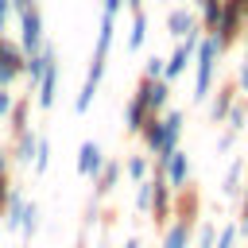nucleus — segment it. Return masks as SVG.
<instances>
[{
  "instance_id": "obj_1",
  "label": "nucleus",
  "mask_w": 248,
  "mask_h": 248,
  "mask_svg": "<svg viewBox=\"0 0 248 248\" xmlns=\"http://www.w3.org/2000/svg\"><path fill=\"white\" fill-rule=\"evenodd\" d=\"M221 43L213 35H202L198 39V50H194V62H198V74H194V101H205L213 93V74H217V58H221Z\"/></svg>"
},
{
  "instance_id": "obj_2",
  "label": "nucleus",
  "mask_w": 248,
  "mask_h": 248,
  "mask_svg": "<svg viewBox=\"0 0 248 248\" xmlns=\"http://www.w3.org/2000/svg\"><path fill=\"white\" fill-rule=\"evenodd\" d=\"M182 128H186V116L178 112V108H170V112H159V143H155V163H151V170H155V178H163V163L170 159V151L178 147V140H182Z\"/></svg>"
},
{
  "instance_id": "obj_3",
  "label": "nucleus",
  "mask_w": 248,
  "mask_h": 248,
  "mask_svg": "<svg viewBox=\"0 0 248 248\" xmlns=\"http://www.w3.org/2000/svg\"><path fill=\"white\" fill-rule=\"evenodd\" d=\"M198 39H202V31H190L186 39H178L174 43V50H170V58H163V81L170 85V81H178L182 74H186V66L194 62V50H198Z\"/></svg>"
},
{
  "instance_id": "obj_4",
  "label": "nucleus",
  "mask_w": 248,
  "mask_h": 248,
  "mask_svg": "<svg viewBox=\"0 0 248 248\" xmlns=\"http://www.w3.org/2000/svg\"><path fill=\"white\" fill-rule=\"evenodd\" d=\"M19 50H23V58L27 54H39L43 50V43H46V35H43V12L39 8H27L23 16H19Z\"/></svg>"
},
{
  "instance_id": "obj_5",
  "label": "nucleus",
  "mask_w": 248,
  "mask_h": 248,
  "mask_svg": "<svg viewBox=\"0 0 248 248\" xmlns=\"http://www.w3.org/2000/svg\"><path fill=\"white\" fill-rule=\"evenodd\" d=\"M190 174H194L190 155H186L182 147H174V151H170V159L163 163V186H170L174 194H182V190H186V182H190Z\"/></svg>"
},
{
  "instance_id": "obj_6",
  "label": "nucleus",
  "mask_w": 248,
  "mask_h": 248,
  "mask_svg": "<svg viewBox=\"0 0 248 248\" xmlns=\"http://www.w3.org/2000/svg\"><path fill=\"white\" fill-rule=\"evenodd\" d=\"M244 27V16H240V0H221V16H217V27H213V39L221 46H229Z\"/></svg>"
},
{
  "instance_id": "obj_7",
  "label": "nucleus",
  "mask_w": 248,
  "mask_h": 248,
  "mask_svg": "<svg viewBox=\"0 0 248 248\" xmlns=\"http://www.w3.org/2000/svg\"><path fill=\"white\" fill-rule=\"evenodd\" d=\"M54 58H58V54H54V46H50V43H43V50H39V54H27V58H23V66H19V78L27 81V89H31V93H35L39 78L46 74V66H50Z\"/></svg>"
},
{
  "instance_id": "obj_8",
  "label": "nucleus",
  "mask_w": 248,
  "mask_h": 248,
  "mask_svg": "<svg viewBox=\"0 0 248 248\" xmlns=\"http://www.w3.org/2000/svg\"><path fill=\"white\" fill-rule=\"evenodd\" d=\"M132 93L143 101V108H147L151 116H159V112L167 108V101H170V85H167V81H147V78H143Z\"/></svg>"
},
{
  "instance_id": "obj_9",
  "label": "nucleus",
  "mask_w": 248,
  "mask_h": 248,
  "mask_svg": "<svg viewBox=\"0 0 248 248\" xmlns=\"http://www.w3.org/2000/svg\"><path fill=\"white\" fill-rule=\"evenodd\" d=\"M101 167H105V151H101V143H97V140H85V143L78 147V174H81V178H97Z\"/></svg>"
},
{
  "instance_id": "obj_10",
  "label": "nucleus",
  "mask_w": 248,
  "mask_h": 248,
  "mask_svg": "<svg viewBox=\"0 0 248 248\" xmlns=\"http://www.w3.org/2000/svg\"><path fill=\"white\" fill-rule=\"evenodd\" d=\"M54 101H58V58L46 66V74L35 85V105L39 108H54Z\"/></svg>"
},
{
  "instance_id": "obj_11",
  "label": "nucleus",
  "mask_w": 248,
  "mask_h": 248,
  "mask_svg": "<svg viewBox=\"0 0 248 248\" xmlns=\"http://www.w3.org/2000/svg\"><path fill=\"white\" fill-rule=\"evenodd\" d=\"M155 221H167L174 213V190L163 186V178H151V209H147Z\"/></svg>"
},
{
  "instance_id": "obj_12",
  "label": "nucleus",
  "mask_w": 248,
  "mask_h": 248,
  "mask_svg": "<svg viewBox=\"0 0 248 248\" xmlns=\"http://www.w3.org/2000/svg\"><path fill=\"white\" fill-rule=\"evenodd\" d=\"M190 31H198V19H194V12H190L186 4L170 8V16H167V35L178 43V39H186Z\"/></svg>"
},
{
  "instance_id": "obj_13",
  "label": "nucleus",
  "mask_w": 248,
  "mask_h": 248,
  "mask_svg": "<svg viewBox=\"0 0 248 248\" xmlns=\"http://www.w3.org/2000/svg\"><path fill=\"white\" fill-rule=\"evenodd\" d=\"M23 205H27V194H23L19 186H12V190H8V198H4V213H0V217H4V229H12V232L19 229Z\"/></svg>"
},
{
  "instance_id": "obj_14",
  "label": "nucleus",
  "mask_w": 248,
  "mask_h": 248,
  "mask_svg": "<svg viewBox=\"0 0 248 248\" xmlns=\"http://www.w3.org/2000/svg\"><path fill=\"white\" fill-rule=\"evenodd\" d=\"M35 140H39V136H31V128H27V132H16V143L8 147V159L31 167V159H35Z\"/></svg>"
},
{
  "instance_id": "obj_15",
  "label": "nucleus",
  "mask_w": 248,
  "mask_h": 248,
  "mask_svg": "<svg viewBox=\"0 0 248 248\" xmlns=\"http://www.w3.org/2000/svg\"><path fill=\"white\" fill-rule=\"evenodd\" d=\"M120 174H124V170H120V159H105L101 174L93 178V182H97V198H108V194L120 186Z\"/></svg>"
},
{
  "instance_id": "obj_16",
  "label": "nucleus",
  "mask_w": 248,
  "mask_h": 248,
  "mask_svg": "<svg viewBox=\"0 0 248 248\" xmlns=\"http://www.w3.org/2000/svg\"><path fill=\"white\" fill-rule=\"evenodd\" d=\"M205 101H209V124H225V112L232 108V101H236V89H217V97L209 93Z\"/></svg>"
},
{
  "instance_id": "obj_17",
  "label": "nucleus",
  "mask_w": 248,
  "mask_h": 248,
  "mask_svg": "<svg viewBox=\"0 0 248 248\" xmlns=\"http://www.w3.org/2000/svg\"><path fill=\"white\" fill-rule=\"evenodd\" d=\"M112 35H116V19L101 16V27H97V50H93V62H108V46H112Z\"/></svg>"
},
{
  "instance_id": "obj_18",
  "label": "nucleus",
  "mask_w": 248,
  "mask_h": 248,
  "mask_svg": "<svg viewBox=\"0 0 248 248\" xmlns=\"http://www.w3.org/2000/svg\"><path fill=\"white\" fill-rule=\"evenodd\" d=\"M190 236H194V225H186V221H170L167 232H163V244H159V248H186Z\"/></svg>"
},
{
  "instance_id": "obj_19",
  "label": "nucleus",
  "mask_w": 248,
  "mask_h": 248,
  "mask_svg": "<svg viewBox=\"0 0 248 248\" xmlns=\"http://www.w3.org/2000/svg\"><path fill=\"white\" fill-rule=\"evenodd\" d=\"M244 167H248L244 159H232V167L225 170V182H221V194H225V198H236V194L244 190Z\"/></svg>"
},
{
  "instance_id": "obj_20",
  "label": "nucleus",
  "mask_w": 248,
  "mask_h": 248,
  "mask_svg": "<svg viewBox=\"0 0 248 248\" xmlns=\"http://www.w3.org/2000/svg\"><path fill=\"white\" fill-rule=\"evenodd\" d=\"M147 116H151V112H147V108H143V101L132 93V97H128V105H124V128H128V132H140Z\"/></svg>"
},
{
  "instance_id": "obj_21",
  "label": "nucleus",
  "mask_w": 248,
  "mask_h": 248,
  "mask_svg": "<svg viewBox=\"0 0 248 248\" xmlns=\"http://www.w3.org/2000/svg\"><path fill=\"white\" fill-rule=\"evenodd\" d=\"M120 170H124L132 182H147V178H151V159H143V155H128V159L120 163Z\"/></svg>"
},
{
  "instance_id": "obj_22",
  "label": "nucleus",
  "mask_w": 248,
  "mask_h": 248,
  "mask_svg": "<svg viewBox=\"0 0 248 248\" xmlns=\"http://www.w3.org/2000/svg\"><path fill=\"white\" fill-rule=\"evenodd\" d=\"M39 225H43V209H39L35 202H27V205H23V217H19V232H23L27 244H31V236L39 232Z\"/></svg>"
},
{
  "instance_id": "obj_23",
  "label": "nucleus",
  "mask_w": 248,
  "mask_h": 248,
  "mask_svg": "<svg viewBox=\"0 0 248 248\" xmlns=\"http://www.w3.org/2000/svg\"><path fill=\"white\" fill-rule=\"evenodd\" d=\"M147 39V12H132V27H128V50H140Z\"/></svg>"
},
{
  "instance_id": "obj_24",
  "label": "nucleus",
  "mask_w": 248,
  "mask_h": 248,
  "mask_svg": "<svg viewBox=\"0 0 248 248\" xmlns=\"http://www.w3.org/2000/svg\"><path fill=\"white\" fill-rule=\"evenodd\" d=\"M0 66H23V50H19V43L16 39H8V35H0Z\"/></svg>"
},
{
  "instance_id": "obj_25",
  "label": "nucleus",
  "mask_w": 248,
  "mask_h": 248,
  "mask_svg": "<svg viewBox=\"0 0 248 248\" xmlns=\"http://www.w3.org/2000/svg\"><path fill=\"white\" fill-rule=\"evenodd\" d=\"M46 167H50V140H46V136H39V140H35V159H31V170H35V174H46Z\"/></svg>"
},
{
  "instance_id": "obj_26",
  "label": "nucleus",
  "mask_w": 248,
  "mask_h": 248,
  "mask_svg": "<svg viewBox=\"0 0 248 248\" xmlns=\"http://www.w3.org/2000/svg\"><path fill=\"white\" fill-rule=\"evenodd\" d=\"M225 124H229V132L236 136L240 128H248V105H240V101H232V108L225 112Z\"/></svg>"
},
{
  "instance_id": "obj_27",
  "label": "nucleus",
  "mask_w": 248,
  "mask_h": 248,
  "mask_svg": "<svg viewBox=\"0 0 248 248\" xmlns=\"http://www.w3.org/2000/svg\"><path fill=\"white\" fill-rule=\"evenodd\" d=\"M202 4V16H198V23L213 35V27H217V16H221V0H198Z\"/></svg>"
},
{
  "instance_id": "obj_28",
  "label": "nucleus",
  "mask_w": 248,
  "mask_h": 248,
  "mask_svg": "<svg viewBox=\"0 0 248 248\" xmlns=\"http://www.w3.org/2000/svg\"><path fill=\"white\" fill-rule=\"evenodd\" d=\"M97 89H101V85H93V81H81V89H78V97H74V112H89V105H93Z\"/></svg>"
},
{
  "instance_id": "obj_29",
  "label": "nucleus",
  "mask_w": 248,
  "mask_h": 248,
  "mask_svg": "<svg viewBox=\"0 0 248 248\" xmlns=\"http://www.w3.org/2000/svg\"><path fill=\"white\" fill-rule=\"evenodd\" d=\"M136 136L143 140V147H147V151H155V143H159V116H147V120H143V128H140Z\"/></svg>"
},
{
  "instance_id": "obj_30",
  "label": "nucleus",
  "mask_w": 248,
  "mask_h": 248,
  "mask_svg": "<svg viewBox=\"0 0 248 248\" xmlns=\"http://www.w3.org/2000/svg\"><path fill=\"white\" fill-rule=\"evenodd\" d=\"M27 112H31V101H27V97H19V101H16V108H12V116H8L16 132H27Z\"/></svg>"
},
{
  "instance_id": "obj_31",
  "label": "nucleus",
  "mask_w": 248,
  "mask_h": 248,
  "mask_svg": "<svg viewBox=\"0 0 248 248\" xmlns=\"http://www.w3.org/2000/svg\"><path fill=\"white\" fill-rule=\"evenodd\" d=\"M132 209H136V213H147V209H151V178H147V182H136Z\"/></svg>"
},
{
  "instance_id": "obj_32",
  "label": "nucleus",
  "mask_w": 248,
  "mask_h": 248,
  "mask_svg": "<svg viewBox=\"0 0 248 248\" xmlns=\"http://www.w3.org/2000/svg\"><path fill=\"white\" fill-rule=\"evenodd\" d=\"M236 240H240V229L236 225H221L217 236H213V248H236Z\"/></svg>"
},
{
  "instance_id": "obj_33",
  "label": "nucleus",
  "mask_w": 248,
  "mask_h": 248,
  "mask_svg": "<svg viewBox=\"0 0 248 248\" xmlns=\"http://www.w3.org/2000/svg\"><path fill=\"white\" fill-rule=\"evenodd\" d=\"M143 78H147V81H163V58H159V54H151V58L143 62Z\"/></svg>"
},
{
  "instance_id": "obj_34",
  "label": "nucleus",
  "mask_w": 248,
  "mask_h": 248,
  "mask_svg": "<svg viewBox=\"0 0 248 248\" xmlns=\"http://www.w3.org/2000/svg\"><path fill=\"white\" fill-rule=\"evenodd\" d=\"M213 236H217V225L205 221V225L198 229V240H194V244H198V248H213Z\"/></svg>"
},
{
  "instance_id": "obj_35",
  "label": "nucleus",
  "mask_w": 248,
  "mask_h": 248,
  "mask_svg": "<svg viewBox=\"0 0 248 248\" xmlns=\"http://www.w3.org/2000/svg\"><path fill=\"white\" fill-rule=\"evenodd\" d=\"M19 81V70L16 66H0V89H12Z\"/></svg>"
},
{
  "instance_id": "obj_36",
  "label": "nucleus",
  "mask_w": 248,
  "mask_h": 248,
  "mask_svg": "<svg viewBox=\"0 0 248 248\" xmlns=\"http://www.w3.org/2000/svg\"><path fill=\"white\" fill-rule=\"evenodd\" d=\"M12 108H16V97H12L8 89H0V120H8V116H12Z\"/></svg>"
},
{
  "instance_id": "obj_37",
  "label": "nucleus",
  "mask_w": 248,
  "mask_h": 248,
  "mask_svg": "<svg viewBox=\"0 0 248 248\" xmlns=\"http://www.w3.org/2000/svg\"><path fill=\"white\" fill-rule=\"evenodd\" d=\"M232 89H236V93H248V58L236 66V85H232Z\"/></svg>"
},
{
  "instance_id": "obj_38",
  "label": "nucleus",
  "mask_w": 248,
  "mask_h": 248,
  "mask_svg": "<svg viewBox=\"0 0 248 248\" xmlns=\"http://www.w3.org/2000/svg\"><path fill=\"white\" fill-rule=\"evenodd\" d=\"M101 8H105V16H108V19H116V16H120V8H124V0H101Z\"/></svg>"
},
{
  "instance_id": "obj_39",
  "label": "nucleus",
  "mask_w": 248,
  "mask_h": 248,
  "mask_svg": "<svg viewBox=\"0 0 248 248\" xmlns=\"http://www.w3.org/2000/svg\"><path fill=\"white\" fill-rule=\"evenodd\" d=\"M232 140H236L232 132H221V136H217V151H221V155H225V151H232Z\"/></svg>"
},
{
  "instance_id": "obj_40",
  "label": "nucleus",
  "mask_w": 248,
  "mask_h": 248,
  "mask_svg": "<svg viewBox=\"0 0 248 248\" xmlns=\"http://www.w3.org/2000/svg\"><path fill=\"white\" fill-rule=\"evenodd\" d=\"M8 4H12V12H16V16H23L27 8H35V0H8Z\"/></svg>"
},
{
  "instance_id": "obj_41",
  "label": "nucleus",
  "mask_w": 248,
  "mask_h": 248,
  "mask_svg": "<svg viewBox=\"0 0 248 248\" xmlns=\"http://www.w3.org/2000/svg\"><path fill=\"white\" fill-rule=\"evenodd\" d=\"M97 217H101V213H97V202H93V205L85 209V229H93V225H97Z\"/></svg>"
},
{
  "instance_id": "obj_42",
  "label": "nucleus",
  "mask_w": 248,
  "mask_h": 248,
  "mask_svg": "<svg viewBox=\"0 0 248 248\" xmlns=\"http://www.w3.org/2000/svg\"><path fill=\"white\" fill-rule=\"evenodd\" d=\"M8 190H12V182H8V174H0V213H4V198H8Z\"/></svg>"
},
{
  "instance_id": "obj_43",
  "label": "nucleus",
  "mask_w": 248,
  "mask_h": 248,
  "mask_svg": "<svg viewBox=\"0 0 248 248\" xmlns=\"http://www.w3.org/2000/svg\"><path fill=\"white\" fill-rule=\"evenodd\" d=\"M8 16H12V4H8V0H0V35H4V23H8Z\"/></svg>"
},
{
  "instance_id": "obj_44",
  "label": "nucleus",
  "mask_w": 248,
  "mask_h": 248,
  "mask_svg": "<svg viewBox=\"0 0 248 248\" xmlns=\"http://www.w3.org/2000/svg\"><path fill=\"white\" fill-rule=\"evenodd\" d=\"M8 163H12L8 159V147H0V174H8Z\"/></svg>"
},
{
  "instance_id": "obj_45",
  "label": "nucleus",
  "mask_w": 248,
  "mask_h": 248,
  "mask_svg": "<svg viewBox=\"0 0 248 248\" xmlns=\"http://www.w3.org/2000/svg\"><path fill=\"white\" fill-rule=\"evenodd\" d=\"M124 8H132V12H143V0H124Z\"/></svg>"
},
{
  "instance_id": "obj_46",
  "label": "nucleus",
  "mask_w": 248,
  "mask_h": 248,
  "mask_svg": "<svg viewBox=\"0 0 248 248\" xmlns=\"http://www.w3.org/2000/svg\"><path fill=\"white\" fill-rule=\"evenodd\" d=\"M124 248H140V236H128V240H124Z\"/></svg>"
},
{
  "instance_id": "obj_47",
  "label": "nucleus",
  "mask_w": 248,
  "mask_h": 248,
  "mask_svg": "<svg viewBox=\"0 0 248 248\" xmlns=\"http://www.w3.org/2000/svg\"><path fill=\"white\" fill-rule=\"evenodd\" d=\"M240 16H244V23H248V0H244V4H240Z\"/></svg>"
},
{
  "instance_id": "obj_48",
  "label": "nucleus",
  "mask_w": 248,
  "mask_h": 248,
  "mask_svg": "<svg viewBox=\"0 0 248 248\" xmlns=\"http://www.w3.org/2000/svg\"><path fill=\"white\" fill-rule=\"evenodd\" d=\"M244 58H248V39H244Z\"/></svg>"
},
{
  "instance_id": "obj_49",
  "label": "nucleus",
  "mask_w": 248,
  "mask_h": 248,
  "mask_svg": "<svg viewBox=\"0 0 248 248\" xmlns=\"http://www.w3.org/2000/svg\"><path fill=\"white\" fill-rule=\"evenodd\" d=\"M78 248H85V244H78Z\"/></svg>"
},
{
  "instance_id": "obj_50",
  "label": "nucleus",
  "mask_w": 248,
  "mask_h": 248,
  "mask_svg": "<svg viewBox=\"0 0 248 248\" xmlns=\"http://www.w3.org/2000/svg\"><path fill=\"white\" fill-rule=\"evenodd\" d=\"M182 4H186V0H182Z\"/></svg>"
},
{
  "instance_id": "obj_51",
  "label": "nucleus",
  "mask_w": 248,
  "mask_h": 248,
  "mask_svg": "<svg viewBox=\"0 0 248 248\" xmlns=\"http://www.w3.org/2000/svg\"><path fill=\"white\" fill-rule=\"evenodd\" d=\"M240 4H244V0H240Z\"/></svg>"
}]
</instances>
